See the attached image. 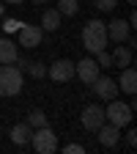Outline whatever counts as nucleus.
I'll list each match as a JSON object with an SVG mask.
<instances>
[{
	"mask_svg": "<svg viewBox=\"0 0 137 154\" xmlns=\"http://www.w3.org/2000/svg\"><path fill=\"white\" fill-rule=\"evenodd\" d=\"M110 38H107V22H102V19H88V22L82 25V47L96 55L99 50H107Z\"/></svg>",
	"mask_w": 137,
	"mask_h": 154,
	"instance_id": "f257e3e1",
	"label": "nucleus"
},
{
	"mask_svg": "<svg viewBox=\"0 0 137 154\" xmlns=\"http://www.w3.org/2000/svg\"><path fill=\"white\" fill-rule=\"evenodd\" d=\"M22 69H16L14 63H0V96H16L22 91Z\"/></svg>",
	"mask_w": 137,
	"mask_h": 154,
	"instance_id": "f03ea898",
	"label": "nucleus"
},
{
	"mask_svg": "<svg viewBox=\"0 0 137 154\" xmlns=\"http://www.w3.org/2000/svg\"><path fill=\"white\" fill-rule=\"evenodd\" d=\"M132 110H134L132 105L121 102L118 96H115V99H110L107 107H104V119H107L110 124H115V127H129L132 119H134V113H132Z\"/></svg>",
	"mask_w": 137,
	"mask_h": 154,
	"instance_id": "7ed1b4c3",
	"label": "nucleus"
},
{
	"mask_svg": "<svg viewBox=\"0 0 137 154\" xmlns=\"http://www.w3.org/2000/svg\"><path fill=\"white\" fill-rule=\"evenodd\" d=\"M30 143H33V151H38V154H52V151H58V135H55V132L49 129V124H47V127L33 129Z\"/></svg>",
	"mask_w": 137,
	"mask_h": 154,
	"instance_id": "20e7f679",
	"label": "nucleus"
},
{
	"mask_svg": "<svg viewBox=\"0 0 137 154\" xmlns=\"http://www.w3.org/2000/svg\"><path fill=\"white\" fill-rule=\"evenodd\" d=\"M41 38H44V30H41V25H19V30H16V44L22 47V50H33V47H38L41 44Z\"/></svg>",
	"mask_w": 137,
	"mask_h": 154,
	"instance_id": "39448f33",
	"label": "nucleus"
},
{
	"mask_svg": "<svg viewBox=\"0 0 137 154\" xmlns=\"http://www.w3.org/2000/svg\"><path fill=\"white\" fill-rule=\"evenodd\" d=\"M47 77L52 83H69V80H74V61L58 58L52 66H47Z\"/></svg>",
	"mask_w": 137,
	"mask_h": 154,
	"instance_id": "423d86ee",
	"label": "nucleus"
},
{
	"mask_svg": "<svg viewBox=\"0 0 137 154\" xmlns=\"http://www.w3.org/2000/svg\"><path fill=\"white\" fill-rule=\"evenodd\" d=\"M91 88H93V94L99 96V99H104V102H110V99L118 96V83H115L112 77H104V74L96 77V80L91 83Z\"/></svg>",
	"mask_w": 137,
	"mask_h": 154,
	"instance_id": "0eeeda50",
	"label": "nucleus"
},
{
	"mask_svg": "<svg viewBox=\"0 0 137 154\" xmlns=\"http://www.w3.org/2000/svg\"><path fill=\"white\" fill-rule=\"evenodd\" d=\"M74 77H80L85 85H91L96 77H99V63H96V58H82V61L74 63Z\"/></svg>",
	"mask_w": 137,
	"mask_h": 154,
	"instance_id": "6e6552de",
	"label": "nucleus"
},
{
	"mask_svg": "<svg viewBox=\"0 0 137 154\" xmlns=\"http://www.w3.org/2000/svg\"><path fill=\"white\" fill-rule=\"evenodd\" d=\"M80 121H82L85 129L96 132V129L107 121V119H104V107H102V105H88V107L82 110V116H80Z\"/></svg>",
	"mask_w": 137,
	"mask_h": 154,
	"instance_id": "1a4fd4ad",
	"label": "nucleus"
},
{
	"mask_svg": "<svg viewBox=\"0 0 137 154\" xmlns=\"http://www.w3.org/2000/svg\"><path fill=\"white\" fill-rule=\"evenodd\" d=\"M96 132H99V143H102L104 149H115V146H118V140H121V127H115V124H110V121H104Z\"/></svg>",
	"mask_w": 137,
	"mask_h": 154,
	"instance_id": "9d476101",
	"label": "nucleus"
},
{
	"mask_svg": "<svg viewBox=\"0 0 137 154\" xmlns=\"http://www.w3.org/2000/svg\"><path fill=\"white\" fill-rule=\"evenodd\" d=\"M129 33H132V28H129L126 19H112V22H107V38L115 42V44H124L129 38Z\"/></svg>",
	"mask_w": 137,
	"mask_h": 154,
	"instance_id": "9b49d317",
	"label": "nucleus"
},
{
	"mask_svg": "<svg viewBox=\"0 0 137 154\" xmlns=\"http://www.w3.org/2000/svg\"><path fill=\"white\" fill-rule=\"evenodd\" d=\"M30 135H33V127H30L28 121H19V124L11 127L8 138H11V143H16V146H28V143H30Z\"/></svg>",
	"mask_w": 137,
	"mask_h": 154,
	"instance_id": "f8f14e48",
	"label": "nucleus"
},
{
	"mask_svg": "<svg viewBox=\"0 0 137 154\" xmlns=\"http://www.w3.org/2000/svg\"><path fill=\"white\" fill-rule=\"evenodd\" d=\"M16 55H19L16 42H14L11 36H0V63H14Z\"/></svg>",
	"mask_w": 137,
	"mask_h": 154,
	"instance_id": "ddd939ff",
	"label": "nucleus"
},
{
	"mask_svg": "<svg viewBox=\"0 0 137 154\" xmlns=\"http://www.w3.org/2000/svg\"><path fill=\"white\" fill-rule=\"evenodd\" d=\"M112 66L115 69H124V66H132V47H126V44H118L112 50Z\"/></svg>",
	"mask_w": 137,
	"mask_h": 154,
	"instance_id": "4468645a",
	"label": "nucleus"
},
{
	"mask_svg": "<svg viewBox=\"0 0 137 154\" xmlns=\"http://www.w3.org/2000/svg\"><path fill=\"white\" fill-rule=\"evenodd\" d=\"M118 88H121L124 94H129V96L137 91V72H134L132 66H124V69H121V85H118Z\"/></svg>",
	"mask_w": 137,
	"mask_h": 154,
	"instance_id": "2eb2a0df",
	"label": "nucleus"
},
{
	"mask_svg": "<svg viewBox=\"0 0 137 154\" xmlns=\"http://www.w3.org/2000/svg\"><path fill=\"white\" fill-rule=\"evenodd\" d=\"M61 11L58 8H47L44 14H41V30H49V33H55L58 28H61Z\"/></svg>",
	"mask_w": 137,
	"mask_h": 154,
	"instance_id": "dca6fc26",
	"label": "nucleus"
},
{
	"mask_svg": "<svg viewBox=\"0 0 137 154\" xmlns=\"http://www.w3.org/2000/svg\"><path fill=\"white\" fill-rule=\"evenodd\" d=\"M58 11H61V17H74L77 11H80V3L77 0H58Z\"/></svg>",
	"mask_w": 137,
	"mask_h": 154,
	"instance_id": "f3484780",
	"label": "nucleus"
},
{
	"mask_svg": "<svg viewBox=\"0 0 137 154\" xmlns=\"http://www.w3.org/2000/svg\"><path fill=\"white\" fill-rule=\"evenodd\" d=\"M28 124H30L33 129H38V127H47L49 121H47L44 110H38V107H36V110H30V113H28Z\"/></svg>",
	"mask_w": 137,
	"mask_h": 154,
	"instance_id": "a211bd4d",
	"label": "nucleus"
},
{
	"mask_svg": "<svg viewBox=\"0 0 137 154\" xmlns=\"http://www.w3.org/2000/svg\"><path fill=\"white\" fill-rule=\"evenodd\" d=\"M25 69H28V74H30V77H36V80H41V77H47V66H44V63H38V61L28 63Z\"/></svg>",
	"mask_w": 137,
	"mask_h": 154,
	"instance_id": "6ab92c4d",
	"label": "nucleus"
},
{
	"mask_svg": "<svg viewBox=\"0 0 137 154\" xmlns=\"http://www.w3.org/2000/svg\"><path fill=\"white\" fill-rule=\"evenodd\" d=\"M115 6H118V0H93V8L96 11H104V14L115 11Z\"/></svg>",
	"mask_w": 137,
	"mask_h": 154,
	"instance_id": "aec40b11",
	"label": "nucleus"
},
{
	"mask_svg": "<svg viewBox=\"0 0 137 154\" xmlns=\"http://www.w3.org/2000/svg\"><path fill=\"white\" fill-rule=\"evenodd\" d=\"M19 25H22L19 19H6V22H3V30L11 36V33H16V30H19Z\"/></svg>",
	"mask_w": 137,
	"mask_h": 154,
	"instance_id": "412c9836",
	"label": "nucleus"
},
{
	"mask_svg": "<svg viewBox=\"0 0 137 154\" xmlns=\"http://www.w3.org/2000/svg\"><path fill=\"white\" fill-rule=\"evenodd\" d=\"M96 55H99V61H96V63H102L104 69H107V66H112V58H110V52H107V50H99Z\"/></svg>",
	"mask_w": 137,
	"mask_h": 154,
	"instance_id": "4be33fe9",
	"label": "nucleus"
},
{
	"mask_svg": "<svg viewBox=\"0 0 137 154\" xmlns=\"http://www.w3.org/2000/svg\"><path fill=\"white\" fill-rule=\"evenodd\" d=\"M63 151H66V154H82V151H85V149H82V146H80V143H69V146H66V149H63Z\"/></svg>",
	"mask_w": 137,
	"mask_h": 154,
	"instance_id": "5701e85b",
	"label": "nucleus"
},
{
	"mask_svg": "<svg viewBox=\"0 0 137 154\" xmlns=\"http://www.w3.org/2000/svg\"><path fill=\"white\" fill-rule=\"evenodd\" d=\"M126 143H129V146H137V132H134V129L126 132Z\"/></svg>",
	"mask_w": 137,
	"mask_h": 154,
	"instance_id": "b1692460",
	"label": "nucleus"
},
{
	"mask_svg": "<svg viewBox=\"0 0 137 154\" xmlns=\"http://www.w3.org/2000/svg\"><path fill=\"white\" fill-rule=\"evenodd\" d=\"M3 3H11V6H19V3H25V0H3Z\"/></svg>",
	"mask_w": 137,
	"mask_h": 154,
	"instance_id": "393cba45",
	"label": "nucleus"
},
{
	"mask_svg": "<svg viewBox=\"0 0 137 154\" xmlns=\"http://www.w3.org/2000/svg\"><path fill=\"white\" fill-rule=\"evenodd\" d=\"M3 14H6V8H3V6H0V17H3Z\"/></svg>",
	"mask_w": 137,
	"mask_h": 154,
	"instance_id": "a878e982",
	"label": "nucleus"
},
{
	"mask_svg": "<svg viewBox=\"0 0 137 154\" xmlns=\"http://www.w3.org/2000/svg\"><path fill=\"white\" fill-rule=\"evenodd\" d=\"M126 3H129V6H134V3H137V0H126Z\"/></svg>",
	"mask_w": 137,
	"mask_h": 154,
	"instance_id": "bb28decb",
	"label": "nucleus"
},
{
	"mask_svg": "<svg viewBox=\"0 0 137 154\" xmlns=\"http://www.w3.org/2000/svg\"><path fill=\"white\" fill-rule=\"evenodd\" d=\"M33 3H47V0H33Z\"/></svg>",
	"mask_w": 137,
	"mask_h": 154,
	"instance_id": "cd10ccee",
	"label": "nucleus"
}]
</instances>
